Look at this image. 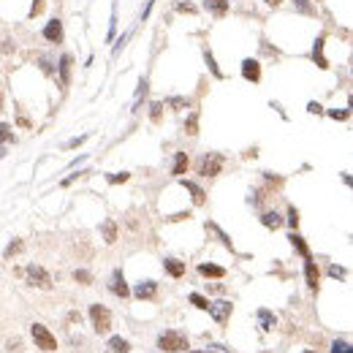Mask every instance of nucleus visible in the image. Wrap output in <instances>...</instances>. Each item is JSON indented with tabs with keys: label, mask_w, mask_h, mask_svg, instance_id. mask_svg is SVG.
<instances>
[{
	"label": "nucleus",
	"mask_w": 353,
	"mask_h": 353,
	"mask_svg": "<svg viewBox=\"0 0 353 353\" xmlns=\"http://www.w3.org/2000/svg\"><path fill=\"white\" fill-rule=\"evenodd\" d=\"M207 63H209V68H212V73H215V76H223V73H220V68L215 65V57H212L209 52H207Z\"/></svg>",
	"instance_id": "31"
},
{
	"label": "nucleus",
	"mask_w": 353,
	"mask_h": 353,
	"mask_svg": "<svg viewBox=\"0 0 353 353\" xmlns=\"http://www.w3.org/2000/svg\"><path fill=\"white\" fill-rule=\"evenodd\" d=\"M0 139H3V141L14 139V136H11V125H0Z\"/></svg>",
	"instance_id": "29"
},
{
	"label": "nucleus",
	"mask_w": 353,
	"mask_h": 353,
	"mask_svg": "<svg viewBox=\"0 0 353 353\" xmlns=\"http://www.w3.org/2000/svg\"><path fill=\"white\" fill-rule=\"evenodd\" d=\"M182 185L190 190V193H193V201H196V204H204V190L199 188V185H196V182H188V179H185Z\"/></svg>",
	"instance_id": "23"
},
{
	"label": "nucleus",
	"mask_w": 353,
	"mask_h": 353,
	"mask_svg": "<svg viewBox=\"0 0 353 353\" xmlns=\"http://www.w3.org/2000/svg\"><path fill=\"white\" fill-rule=\"evenodd\" d=\"M332 353H353V351H351L348 343H340V340H337V343L332 345Z\"/></svg>",
	"instance_id": "26"
},
{
	"label": "nucleus",
	"mask_w": 353,
	"mask_h": 353,
	"mask_svg": "<svg viewBox=\"0 0 353 353\" xmlns=\"http://www.w3.org/2000/svg\"><path fill=\"white\" fill-rule=\"evenodd\" d=\"M288 239H291V245H294V247H296V250H299V253H302V256H305V261H310V250H307V245H305V239H302V237H299V234H291V237H288Z\"/></svg>",
	"instance_id": "19"
},
{
	"label": "nucleus",
	"mask_w": 353,
	"mask_h": 353,
	"mask_svg": "<svg viewBox=\"0 0 353 353\" xmlns=\"http://www.w3.org/2000/svg\"><path fill=\"white\" fill-rule=\"evenodd\" d=\"M73 277H76L79 283H84V286H87V283L92 280V277H90V272H84V269H76V272H73Z\"/></svg>",
	"instance_id": "27"
},
{
	"label": "nucleus",
	"mask_w": 353,
	"mask_h": 353,
	"mask_svg": "<svg viewBox=\"0 0 353 353\" xmlns=\"http://www.w3.org/2000/svg\"><path fill=\"white\" fill-rule=\"evenodd\" d=\"M163 266H166V272H169L171 277H182V275H185V264L177 261V258H166Z\"/></svg>",
	"instance_id": "12"
},
{
	"label": "nucleus",
	"mask_w": 353,
	"mask_h": 353,
	"mask_svg": "<svg viewBox=\"0 0 353 353\" xmlns=\"http://www.w3.org/2000/svg\"><path fill=\"white\" fill-rule=\"evenodd\" d=\"M307 353H313V351H307Z\"/></svg>",
	"instance_id": "44"
},
{
	"label": "nucleus",
	"mask_w": 353,
	"mask_h": 353,
	"mask_svg": "<svg viewBox=\"0 0 353 353\" xmlns=\"http://www.w3.org/2000/svg\"><path fill=\"white\" fill-rule=\"evenodd\" d=\"M44 38L46 41H63V24H60V19H52V22H46V27H44Z\"/></svg>",
	"instance_id": "8"
},
{
	"label": "nucleus",
	"mask_w": 353,
	"mask_h": 353,
	"mask_svg": "<svg viewBox=\"0 0 353 353\" xmlns=\"http://www.w3.org/2000/svg\"><path fill=\"white\" fill-rule=\"evenodd\" d=\"M199 353V351H196ZM204 353H228L226 348H223V345H209V351H204Z\"/></svg>",
	"instance_id": "38"
},
{
	"label": "nucleus",
	"mask_w": 353,
	"mask_h": 353,
	"mask_svg": "<svg viewBox=\"0 0 353 353\" xmlns=\"http://www.w3.org/2000/svg\"><path fill=\"white\" fill-rule=\"evenodd\" d=\"M158 348L163 353H182L188 348V337L182 332H163L158 337Z\"/></svg>",
	"instance_id": "1"
},
{
	"label": "nucleus",
	"mask_w": 353,
	"mask_h": 353,
	"mask_svg": "<svg viewBox=\"0 0 353 353\" xmlns=\"http://www.w3.org/2000/svg\"><path fill=\"white\" fill-rule=\"evenodd\" d=\"M106 353H128V343L122 337H111L106 345Z\"/></svg>",
	"instance_id": "14"
},
{
	"label": "nucleus",
	"mask_w": 353,
	"mask_h": 353,
	"mask_svg": "<svg viewBox=\"0 0 353 353\" xmlns=\"http://www.w3.org/2000/svg\"><path fill=\"white\" fill-rule=\"evenodd\" d=\"M185 169H188V155L185 152H177V158H174V174H185Z\"/></svg>",
	"instance_id": "21"
},
{
	"label": "nucleus",
	"mask_w": 353,
	"mask_h": 353,
	"mask_svg": "<svg viewBox=\"0 0 353 353\" xmlns=\"http://www.w3.org/2000/svg\"><path fill=\"white\" fill-rule=\"evenodd\" d=\"M41 11H44V0H33V5H30V16H38Z\"/></svg>",
	"instance_id": "28"
},
{
	"label": "nucleus",
	"mask_w": 353,
	"mask_h": 353,
	"mask_svg": "<svg viewBox=\"0 0 353 353\" xmlns=\"http://www.w3.org/2000/svg\"><path fill=\"white\" fill-rule=\"evenodd\" d=\"M313 57H315V63H318L321 68H329V63H326V57H324V38L315 41V46H313Z\"/></svg>",
	"instance_id": "16"
},
{
	"label": "nucleus",
	"mask_w": 353,
	"mask_h": 353,
	"mask_svg": "<svg viewBox=\"0 0 353 353\" xmlns=\"http://www.w3.org/2000/svg\"><path fill=\"white\" fill-rule=\"evenodd\" d=\"M177 8L182 11V14H185V11H188V14H196V5H190V3H179Z\"/></svg>",
	"instance_id": "34"
},
{
	"label": "nucleus",
	"mask_w": 353,
	"mask_h": 353,
	"mask_svg": "<svg viewBox=\"0 0 353 353\" xmlns=\"http://www.w3.org/2000/svg\"><path fill=\"white\" fill-rule=\"evenodd\" d=\"M199 272L204 277H223L226 275V269H223V266H215V264H201Z\"/></svg>",
	"instance_id": "15"
},
{
	"label": "nucleus",
	"mask_w": 353,
	"mask_h": 353,
	"mask_svg": "<svg viewBox=\"0 0 353 353\" xmlns=\"http://www.w3.org/2000/svg\"><path fill=\"white\" fill-rule=\"evenodd\" d=\"M261 223H264L266 228H280L283 226V218L277 212H264L261 215Z\"/></svg>",
	"instance_id": "17"
},
{
	"label": "nucleus",
	"mask_w": 353,
	"mask_h": 353,
	"mask_svg": "<svg viewBox=\"0 0 353 353\" xmlns=\"http://www.w3.org/2000/svg\"><path fill=\"white\" fill-rule=\"evenodd\" d=\"M0 106H3V98H0Z\"/></svg>",
	"instance_id": "43"
},
{
	"label": "nucleus",
	"mask_w": 353,
	"mask_h": 353,
	"mask_svg": "<svg viewBox=\"0 0 353 353\" xmlns=\"http://www.w3.org/2000/svg\"><path fill=\"white\" fill-rule=\"evenodd\" d=\"M220 169H223V155H207L199 163L201 177H215V174H220Z\"/></svg>",
	"instance_id": "5"
},
{
	"label": "nucleus",
	"mask_w": 353,
	"mask_h": 353,
	"mask_svg": "<svg viewBox=\"0 0 353 353\" xmlns=\"http://www.w3.org/2000/svg\"><path fill=\"white\" fill-rule=\"evenodd\" d=\"M125 179H128V174L122 171V174H111V177H109V182H111V185H117V182H125Z\"/></svg>",
	"instance_id": "32"
},
{
	"label": "nucleus",
	"mask_w": 353,
	"mask_h": 353,
	"mask_svg": "<svg viewBox=\"0 0 353 353\" xmlns=\"http://www.w3.org/2000/svg\"><path fill=\"white\" fill-rule=\"evenodd\" d=\"M185 128H188V133H190V136H196V133H199V131H196V114L188 120V125H185Z\"/></svg>",
	"instance_id": "33"
},
{
	"label": "nucleus",
	"mask_w": 353,
	"mask_h": 353,
	"mask_svg": "<svg viewBox=\"0 0 353 353\" xmlns=\"http://www.w3.org/2000/svg\"><path fill=\"white\" fill-rule=\"evenodd\" d=\"M294 5H296L299 11H305V14H310V11H313V8H310V0H294Z\"/></svg>",
	"instance_id": "30"
},
{
	"label": "nucleus",
	"mask_w": 353,
	"mask_h": 353,
	"mask_svg": "<svg viewBox=\"0 0 353 353\" xmlns=\"http://www.w3.org/2000/svg\"><path fill=\"white\" fill-rule=\"evenodd\" d=\"M30 334H33L35 348H41V351H57V340H54V334L49 332L46 326L33 324V326H30Z\"/></svg>",
	"instance_id": "2"
},
{
	"label": "nucleus",
	"mask_w": 353,
	"mask_h": 353,
	"mask_svg": "<svg viewBox=\"0 0 353 353\" xmlns=\"http://www.w3.org/2000/svg\"><path fill=\"white\" fill-rule=\"evenodd\" d=\"M103 239H106V245H114L117 242V226H114V220L103 223Z\"/></svg>",
	"instance_id": "18"
},
{
	"label": "nucleus",
	"mask_w": 353,
	"mask_h": 353,
	"mask_svg": "<svg viewBox=\"0 0 353 353\" xmlns=\"http://www.w3.org/2000/svg\"><path fill=\"white\" fill-rule=\"evenodd\" d=\"M90 318H92V326H95L98 334H106L111 329V313L101 305H92L90 307Z\"/></svg>",
	"instance_id": "4"
},
{
	"label": "nucleus",
	"mask_w": 353,
	"mask_h": 353,
	"mask_svg": "<svg viewBox=\"0 0 353 353\" xmlns=\"http://www.w3.org/2000/svg\"><path fill=\"white\" fill-rule=\"evenodd\" d=\"M204 8H207L209 14L223 16V14L228 11V0H204Z\"/></svg>",
	"instance_id": "11"
},
{
	"label": "nucleus",
	"mask_w": 353,
	"mask_h": 353,
	"mask_svg": "<svg viewBox=\"0 0 353 353\" xmlns=\"http://www.w3.org/2000/svg\"><path fill=\"white\" fill-rule=\"evenodd\" d=\"M19 250H22V242H19V239H16V242H11L8 247H5V258L16 256V253H19Z\"/></svg>",
	"instance_id": "25"
},
{
	"label": "nucleus",
	"mask_w": 353,
	"mask_h": 353,
	"mask_svg": "<svg viewBox=\"0 0 353 353\" xmlns=\"http://www.w3.org/2000/svg\"><path fill=\"white\" fill-rule=\"evenodd\" d=\"M109 288H111V294L122 296V299H125V296H128V286H125V277H122V272H114V275H111V283H109Z\"/></svg>",
	"instance_id": "9"
},
{
	"label": "nucleus",
	"mask_w": 353,
	"mask_h": 353,
	"mask_svg": "<svg viewBox=\"0 0 353 353\" xmlns=\"http://www.w3.org/2000/svg\"><path fill=\"white\" fill-rule=\"evenodd\" d=\"M19 348H22L19 340H11V343H8V351H19Z\"/></svg>",
	"instance_id": "39"
},
{
	"label": "nucleus",
	"mask_w": 353,
	"mask_h": 353,
	"mask_svg": "<svg viewBox=\"0 0 353 353\" xmlns=\"http://www.w3.org/2000/svg\"><path fill=\"white\" fill-rule=\"evenodd\" d=\"M305 275H307V286L310 288H318V266H315L313 261H307V266H305Z\"/></svg>",
	"instance_id": "13"
},
{
	"label": "nucleus",
	"mask_w": 353,
	"mask_h": 353,
	"mask_svg": "<svg viewBox=\"0 0 353 353\" xmlns=\"http://www.w3.org/2000/svg\"><path fill=\"white\" fill-rule=\"evenodd\" d=\"M190 302H193V305H196V307H199V310H207V307H209V302H207V299H204V296H201V294H190Z\"/></svg>",
	"instance_id": "24"
},
{
	"label": "nucleus",
	"mask_w": 353,
	"mask_h": 353,
	"mask_svg": "<svg viewBox=\"0 0 353 353\" xmlns=\"http://www.w3.org/2000/svg\"><path fill=\"white\" fill-rule=\"evenodd\" d=\"M24 277H27V283H30V286H35V288H44V291L52 288V275H49L44 266L30 264L27 272H24Z\"/></svg>",
	"instance_id": "3"
},
{
	"label": "nucleus",
	"mask_w": 353,
	"mask_h": 353,
	"mask_svg": "<svg viewBox=\"0 0 353 353\" xmlns=\"http://www.w3.org/2000/svg\"><path fill=\"white\" fill-rule=\"evenodd\" d=\"M266 3H269V5H280L283 0H266Z\"/></svg>",
	"instance_id": "42"
},
{
	"label": "nucleus",
	"mask_w": 353,
	"mask_h": 353,
	"mask_svg": "<svg viewBox=\"0 0 353 353\" xmlns=\"http://www.w3.org/2000/svg\"><path fill=\"white\" fill-rule=\"evenodd\" d=\"M207 310L212 313V318L218 321V324H226L228 315H231V302H215V305H209Z\"/></svg>",
	"instance_id": "6"
},
{
	"label": "nucleus",
	"mask_w": 353,
	"mask_h": 353,
	"mask_svg": "<svg viewBox=\"0 0 353 353\" xmlns=\"http://www.w3.org/2000/svg\"><path fill=\"white\" fill-rule=\"evenodd\" d=\"M258 321H261V326H264L266 332L275 329V315H272L269 310H258Z\"/></svg>",
	"instance_id": "20"
},
{
	"label": "nucleus",
	"mask_w": 353,
	"mask_h": 353,
	"mask_svg": "<svg viewBox=\"0 0 353 353\" xmlns=\"http://www.w3.org/2000/svg\"><path fill=\"white\" fill-rule=\"evenodd\" d=\"M329 275H332V277H345V269H343V266H332Z\"/></svg>",
	"instance_id": "36"
},
{
	"label": "nucleus",
	"mask_w": 353,
	"mask_h": 353,
	"mask_svg": "<svg viewBox=\"0 0 353 353\" xmlns=\"http://www.w3.org/2000/svg\"><path fill=\"white\" fill-rule=\"evenodd\" d=\"M288 223L296 228V223H299V212H296V209H291V212H288Z\"/></svg>",
	"instance_id": "35"
},
{
	"label": "nucleus",
	"mask_w": 353,
	"mask_h": 353,
	"mask_svg": "<svg viewBox=\"0 0 353 353\" xmlns=\"http://www.w3.org/2000/svg\"><path fill=\"white\" fill-rule=\"evenodd\" d=\"M155 291H158V286H155L152 280H147V283H139L133 294L139 296V299H152V296H155Z\"/></svg>",
	"instance_id": "10"
},
{
	"label": "nucleus",
	"mask_w": 353,
	"mask_h": 353,
	"mask_svg": "<svg viewBox=\"0 0 353 353\" xmlns=\"http://www.w3.org/2000/svg\"><path fill=\"white\" fill-rule=\"evenodd\" d=\"M68 73H71V57L63 54V60H60V82L68 84Z\"/></svg>",
	"instance_id": "22"
},
{
	"label": "nucleus",
	"mask_w": 353,
	"mask_h": 353,
	"mask_svg": "<svg viewBox=\"0 0 353 353\" xmlns=\"http://www.w3.org/2000/svg\"><path fill=\"white\" fill-rule=\"evenodd\" d=\"M150 109H152V120L158 122V120H160V109H163V106H160V103H152Z\"/></svg>",
	"instance_id": "37"
},
{
	"label": "nucleus",
	"mask_w": 353,
	"mask_h": 353,
	"mask_svg": "<svg viewBox=\"0 0 353 353\" xmlns=\"http://www.w3.org/2000/svg\"><path fill=\"white\" fill-rule=\"evenodd\" d=\"M84 139H87V136H79V139H71V141H68V147H76V144H82Z\"/></svg>",
	"instance_id": "41"
},
{
	"label": "nucleus",
	"mask_w": 353,
	"mask_h": 353,
	"mask_svg": "<svg viewBox=\"0 0 353 353\" xmlns=\"http://www.w3.org/2000/svg\"><path fill=\"white\" fill-rule=\"evenodd\" d=\"M242 76L247 79V82H258L261 79V65H258V60L247 57L242 63Z\"/></svg>",
	"instance_id": "7"
},
{
	"label": "nucleus",
	"mask_w": 353,
	"mask_h": 353,
	"mask_svg": "<svg viewBox=\"0 0 353 353\" xmlns=\"http://www.w3.org/2000/svg\"><path fill=\"white\" fill-rule=\"evenodd\" d=\"M332 117H334V120H345V117H348V111H332Z\"/></svg>",
	"instance_id": "40"
}]
</instances>
